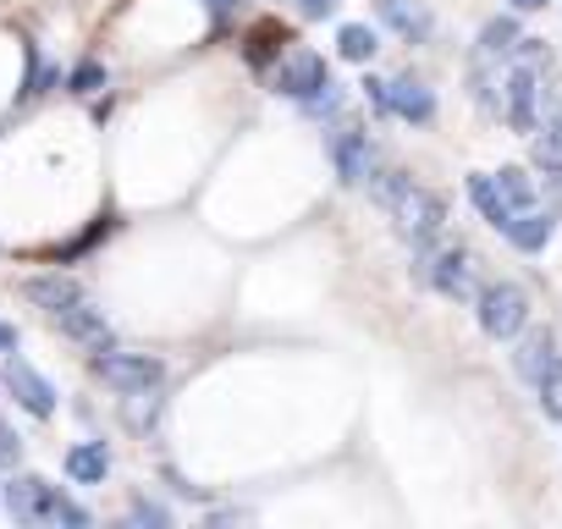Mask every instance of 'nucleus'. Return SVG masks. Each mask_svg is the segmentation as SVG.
Masks as SVG:
<instances>
[{
  "instance_id": "31",
  "label": "nucleus",
  "mask_w": 562,
  "mask_h": 529,
  "mask_svg": "<svg viewBox=\"0 0 562 529\" xmlns=\"http://www.w3.org/2000/svg\"><path fill=\"white\" fill-rule=\"evenodd\" d=\"M364 94H370V105H375V111H386V83H375V78H370V83H364Z\"/></svg>"
},
{
  "instance_id": "14",
  "label": "nucleus",
  "mask_w": 562,
  "mask_h": 529,
  "mask_svg": "<svg viewBox=\"0 0 562 529\" xmlns=\"http://www.w3.org/2000/svg\"><path fill=\"white\" fill-rule=\"evenodd\" d=\"M23 299L40 304V309H50V315H61V309H72V304L83 299V288H78L72 277L50 271V277H29V282H23Z\"/></svg>"
},
{
  "instance_id": "30",
  "label": "nucleus",
  "mask_w": 562,
  "mask_h": 529,
  "mask_svg": "<svg viewBox=\"0 0 562 529\" xmlns=\"http://www.w3.org/2000/svg\"><path fill=\"white\" fill-rule=\"evenodd\" d=\"M204 12H210V18H215V29H221V23H232L237 0H204Z\"/></svg>"
},
{
  "instance_id": "26",
  "label": "nucleus",
  "mask_w": 562,
  "mask_h": 529,
  "mask_svg": "<svg viewBox=\"0 0 562 529\" xmlns=\"http://www.w3.org/2000/svg\"><path fill=\"white\" fill-rule=\"evenodd\" d=\"M18 458H23L18 430H12V425H0V469H18Z\"/></svg>"
},
{
  "instance_id": "27",
  "label": "nucleus",
  "mask_w": 562,
  "mask_h": 529,
  "mask_svg": "<svg viewBox=\"0 0 562 529\" xmlns=\"http://www.w3.org/2000/svg\"><path fill=\"white\" fill-rule=\"evenodd\" d=\"M408 182H414V177H408V171H386V177H381V182H375V199H381V204H392V199H397V193H403V188H408Z\"/></svg>"
},
{
  "instance_id": "13",
  "label": "nucleus",
  "mask_w": 562,
  "mask_h": 529,
  "mask_svg": "<svg viewBox=\"0 0 562 529\" xmlns=\"http://www.w3.org/2000/svg\"><path fill=\"white\" fill-rule=\"evenodd\" d=\"M386 111L425 127V122H436V94L419 78H397V83H386Z\"/></svg>"
},
{
  "instance_id": "20",
  "label": "nucleus",
  "mask_w": 562,
  "mask_h": 529,
  "mask_svg": "<svg viewBox=\"0 0 562 529\" xmlns=\"http://www.w3.org/2000/svg\"><path fill=\"white\" fill-rule=\"evenodd\" d=\"M469 199H474V210H480L491 226H502V221H507V204H502V193L491 188V177H485V171H474V177H469Z\"/></svg>"
},
{
  "instance_id": "11",
  "label": "nucleus",
  "mask_w": 562,
  "mask_h": 529,
  "mask_svg": "<svg viewBox=\"0 0 562 529\" xmlns=\"http://www.w3.org/2000/svg\"><path fill=\"white\" fill-rule=\"evenodd\" d=\"M375 18H381L397 40H408V45H425L430 29H436V18H430L425 0H375Z\"/></svg>"
},
{
  "instance_id": "12",
  "label": "nucleus",
  "mask_w": 562,
  "mask_h": 529,
  "mask_svg": "<svg viewBox=\"0 0 562 529\" xmlns=\"http://www.w3.org/2000/svg\"><path fill=\"white\" fill-rule=\"evenodd\" d=\"M496 232H502V237H507L513 248L535 254V248H546V243H551L557 221H551V210H535V204H529V210H513V215H507V221H502Z\"/></svg>"
},
{
  "instance_id": "25",
  "label": "nucleus",
  "mask_w": 562,
  "mask_h": 529,
  "mask_svg": "<svg viewBox=\"0 0 562 529\" xmlns=\"http://www.w3.org/2000/svg\"><path fill=\"white\" fill-rule=\"evenodd\" d=\"M67 89H72V94H100V89H105V67H100V61H78L72 78H67Z\"/></svg>"
},
{
  "instance_id": "21",
  "label": "nucleus",
  "mask_w": 562,
  "mask_h": 529,
  "mask_svg": "<svg viewBox=\"0 0 562 529\" xmlns=\"http://www.w3.org/2000/svg\"><path fill=\"white\" fill-rule=\"evenodd\" d=\"M281 45H293V40H288V29H281V23H259V29L248 34V61H254V67H265Z\"/></svg>"
},
{
  "instance_id": "28",
  "label": "nucleus",
  "mask_w": 562,
  "mask_h": 529,
  "mask_svg": "<svg viewBox=\"0 0 562 529\" xmlns=\"http://www.w3.org/2000/svg\"><path fill=\"white\" fill-rule=\"evenodd\" d=\"M299 12H304L310 23H321V18H337V12H342V0H299Z\"/></svg>"
},
{
  "instance_id": "9",
  "label": "nucleus",
  "mask_w": 562,
  "mask_h": 529,
  "mask_svg": "<svg viewBox=\"0 0 562 529\" xmlns=\"http://www.w3.org/2000/svg\"><path fill=\"white\" fill-rule=\"evenodd\" d=\"M331 160H337V177H342L348 188L370 182V177H375V149H370V133L342 127V133L331 138Z\"/></svg>"
},
{
  "instance_id": "32",
  "label": "nucleus",
  "mask_w": 562,
  "mask_h": 529,
  "mask_svg": "<svg viewBox=\"0 0 562 529\" xmlns=\"http://www.w3.org/2000/svg\"><path fill=\"white\" fill-rule=\"evenodd\" d=\"M12 348H18V331H12L7 320H0V353H12Z\"/></svg>"
},
{
  "instance_id": "4",
  "label": "nucleus",
  "mask_w": 562,
  "mask_h": 529,
  "mask_svg": "<svg viewBox=\"0 0 562 529\" xmlns=\"http://www.w3.org/2000/svg\"><path fill=\"white\" fill-rule=\"evenodd\" d=\"M94 375H100L116 397H127V392H155V386L166 381V364H160V359H149V353L105 348V353H94Z\"/></svg>"
},
{
  "instance_id": "18",
  "label": "nucleus",
  "mask_w": 562,
  "mask_h": 529,
  "mask_svg": "<svg viewBox=\"0 0 562 529\" xmlns=\"http://www.w3.org/2000/svg\"><path fill=\"white\" fill-rule=\"evenodd\" d=\"M535 392H540V414L562 419V359H546V370L535 375Z\"/></svg>"
},
{
  "instance_id": "19",
  "label": "nucleus",
  "mask_w": 562,
  "mask_h": 529,
  "mask_svg": "<svg viewBox=\"0 0 562 529\" xmlns=\"http://www.w3.org/2000/svg\"><path fill=\"white\" fill-rule=\"evenodd\" d=\"M337 50H342V61H370L375 56V29L370 23H342Z\"/></svg>"
},
{
  "instance_id": "1",
  "label": "nucleus",
  "mask_w": 562,
  "mask_h": 529,
  "mask_svg": "<svg viewBox=\"0 0 562 529\" xmlns=\"http://www.w3.org/2000/svg\"><path fill=\"white\" fill-rule=\"evenodd\" d=\"M0 507H7L18 524H72V529H89V507H78L72 496H61L40 474H18L7 491H0Z\"/></svg>"
},
{
  "instance_id": "17",
  "label": "nucleus",
  "mask_w": 562,
  "mask_h": 529,
  "mask_svg": "<svg viewBox=\"0 0 562 529\" xmlns=\"http://www.w3.org/2000/svg\"><path fill=\"white\" fill-rule=\"evenodd\" d=\"M513 45H518V23H513V18H491V23L480 29V56H485V61H502Z\"/></svg>"
},
{
  "instance_id": "22",
  "label": "nucleus",
  "mask_w": 562,
  "mask_h": 529,
  "mask_svg": "<svg viewBox=\"0 0 562 529\" xmlns=\"http://www.w3.org/2000/svg\"><path fill=\"white\" fill-rule=\"evenodd\" d=\"M535 166L540 171H562V116H551L546 133H535Z\"/></svg>"
},
{
  "instance_id": "16",
  "label": "nucleus",
  "mask_w": 562,
  "mask_h": 529,
  "mask_svg": "<svg viewBox=\"0 0 562 529\" xmlns=\"http://www.w3.org/2000/svg\"><path fill=\"white\" fill-rule=\"evenodd\" d=\"M491 188L502 193L507 215H513V210H529V204H535V182H529V171H518V166H502V171L491 177Z\"/></svg>"
},
{
  "instance_id": "3",
  "label": "nucleus",
  "mask_w": 562,
  "mask_h": 529,
  "mask_svg": "<svg viewBox=\"0 0 562 529\" xmlns=\"http://www.w3.org/2000/svg\"><path fill=\"white\" fill-rule=\"evenodd\" d=\"M386 210H392V221H397V237L414 243V248H425V243H436V237L447 232V199L430 193V188H414V182H408Z\"/></svg>"
},
{
  "instance_id": "8",
  "label": "nucleus",
  "mask_w": 562,
  "mask_h": 529,
  "mask_svg": "<svg viewBox=\"0 0 562 529\" xmlns=\"http://www.w3.org/2000/svg\"><path fill=\"white\" fill-rule=\"evenodd\" d=\"M331 78V67H326V56H315V50H293L288 61L276 67V94H288V100H310L321 83Z\"/></svg>"
},
{
  "instance_id": "15",
  "label": "nucleus",
  "mask_w": 562,
  "mask_h": 529,
  "mask_svg": "<svg viewBox=\"0 0 562 529\" xmlns=\"http://www.w3.org/2000/svg\"><path fill=\"white\" fill-rule=\"evenodd\" d=\"M67 474H72L78 485H100V480L111 474V452H105V441H83V447H72V452H67Z\"/></svg>"
},
{
  "instance_id": "23",
  "label": "nucleus",
  "mask_w": 562,
  "mask_h": 529,
  "mask_svg": "<svg viewBox=\"0 0 562 529\" xmlns=\"http://www.w3.org/2000/svg\"><path fill=\"white\" fill-rule=\"evenodd\" d=\"M546 359H551V331L524 337V348H518V375H524V381H535V375L546 370Z\"/></svg>"
},
{
  "instance_id": "29",
  "label": "nucleus",
  "mask_w": 562,
  "mask_h": 529,
  "mask_svg": "<svg viewBox=\"0 0 562 529\" xmlns=\"http://www.w3.org/2000/svg\"><path fill=\"white\" fill-rule=\"evenodd\" d=\"M133 518H138V524H171V513H166L160 502H144V496L133 502Z\"/></svg>"
},
{
  "instance_id": "24",
  "label": "nucleus",
  "mask_w": 562,
  "mask_h": 529,
  "mask_svg": "<svg viewBox=\"0 0 562 529\" xmlns=\"http://www.w3.org/2000/svg\"><path fill=\"white\" fill-rule=\"evenodd\" d=\"M56 78H61V72H56V67H50V61H45L40 50H29V78H23V100H34V94H45V89H50Z\"/></svg>"
},
{
  "instance_id": "6",
  "label": "nucleus",
  "mask_w": 562,
  "mask_h": 529,
  "mask_svg": "<svg viewBox=\"0 0 562 529\" xmlns=\"http://www.w3.org/2000/svg\"><path fill=\"white\" fill-rule=\"evenodd\" d=\"M502 89H507V100H502L507 127L513 133H535L540 127V78H535V67L529 61H513V72L502 78Z\"/></svg>"
},
{
  "instance_id": "5",
  "label": "nucleus",
  "mask_w": 562,
  "mask_h": 529,
  "mask_svg": "<svg viewBox=\"0 0 562 529\" xmlns=\"http://www.w3.org/2000/svg\"><path fill=\"white\" fill-rule=\"evenodd\" d=\"M524 320H529V299H524V288L496 282V288L480 293V331H485V337L513 342V337L524 331Z\"/></svg>"
},
{
  "instance_id": "33",
  "label": "nucleus",
  "mask_w": 562,
  "mask_h": 529,
  "mask_svg": "<svg viewBox=\"0 0 562 529\" xmlns=\"http://www.w3.org/2000/svg\"><path fill=\"white\" fill-rule=\"evenodd\" d=\"M507 7H513V12H540L546 0H507Z\"/></svg>"
},
{
  "instance_id": "10",
  "label": "nucleus",
  "mask_w": 562,
  "mask_h": 529,
  "mask_svg": "<svg viewBox=\"0 0 562 529\" xmlns=\"http://www.w3.org/2000/svg\"><path fill=\"white\" fill-rule=\"evenodd\" d=\"M56 326H61V337H72V342H78V348H89V353H105V348H116V337H111L105 315H100L89 299H78L72 309H61V315H56Z\"/></svg>"
},
{
  "instance_id": "7",
  "label": "nucleus",
  "mask_w": 562,
  "mask_h": 529,
  "mask_svg": "<svg viewBox=\"0 0 562 529\" xmlns=\"http://www.w3.org/2000/svg\"><path fill=\"white\" fill-rule=\"evenodd\" d=\"M0 386H7V392L18 397V408H29L34 419H50V414H56V386H50L29 359H18V353L7 359V370H0Z\"/></svg>"
},
{
  "instance_id": "2",
  "label": "nucleus",
  "mask_w": 562,
  "mask_h": 529,
  "mask_svg": "<svg viewBox=\"0 0 562 529\" xmlns=\"http://www.w3.org/2000/svg\"><path fill=\"white\" fill-rule=\"evenodd\" d=\"M414 277L425 288H436L441 299H474V254L463 243H425L419 264H414Z\"/></svg>"
}]
</instances>
